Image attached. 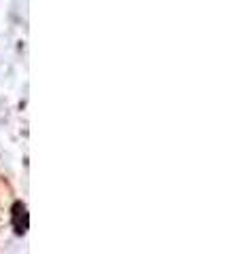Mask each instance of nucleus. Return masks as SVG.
Masks as SVG:
<instances>
[{"mask_svg":"<svg viewBox=\"0 0 241 254\" xmlns=\"http://www.w3.org/2000/svg\"><path fill=\"white\" fill-rule=\"evenodd\" d=\"M9 225L15 229V233H17V235H23V233L28 231L30 214H28L26 203L13 201V205H11V214H9Z\"/></svg>","mask_w":241,"mask_h":254,"instance_id":"f257e3e1","label":"nucleus"},{"mask_svg":"<svg viewBox=\"0 0 241 254\" xmlns=\"http://www.w3.org/2000/svg\"><path fill=\"white\" fill-rule=\"evenodd\" d=\"M13 205V190L2 176H0V233L9 225V214Z\"/></svg>","mask_w":241,"mask_h":254,"instance_id":"f03ea898","label":"nucleus"}]
</instances>
